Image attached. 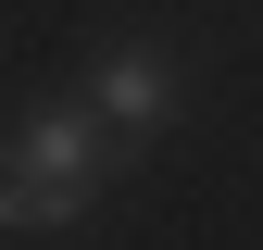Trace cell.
I'll use <instances>...</instances> for the list:
<instances>
[{"instance_id": "obj_1", "label": "cell", "mask_w": 263, "mask_h": 250, "mask_svg": "<svg viewBox=\"0 0 263 250\" xmlns=\"http://www.w3.org/2000/svg\"><path fill=\"white\" fill-rule=\"evenodd\" d=\"M88 187H101V113L88 100H38L13 125V150H0V225L50 238V225L88 213Z\"/></svg>"}, {"instance_id": "obj_2", "label": "cell", "mask_w": 263, "mask_h": 250, "mask_svg": "<svg viewBox=\"0 0 263 250\" xmlns=\"http://www.w3.org/2000/svg\"><path fill=\"white\" fill-rule=\"evenodd\" d=\"M88 113H101V125H125V138H163V125H176V62H163V50H101Z\"/></svg>"}]
</instances>
